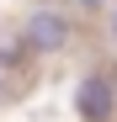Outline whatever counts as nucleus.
<instances>
[{
	"label": "nucleus",
	"mask_w": 117,
	"mask_h": 122,
	"mask_svg": "<svg viewBox=\"0 0 117 122\" xmlns=\"http://www.w3.org/2000/svg\"><path fill=\"white\" fill-rule=\"evenodd\" d=\"M74 112H80L85 122H112L117 96H112V85H106L101 74H85L80 85H74Z\"/></svg>",
	"instance_id": "nucleus-1"
},
{
	"label": "nucleus",
	"mask_w": 117,
	"mask_h": 122,
	"mask_svg": "<svg viewBox=\"0 0 117 122\" xmlns=\"http://www.w3.org/2000/svg\"><path fill=\"white\" fill-rule=\"evenodd\" d=\"M64 37H69V27H64L58 11H32V16H27V43H32V48L53 53V48H64Z\"/></svg>",
	"instance_id": "nucleus-2"
},
{
	"label": "nucleus",
	"mask_w": 117,
	"mask_h": 122,
	"mask_svg": "<svg viewBox=\"0 0 117 122\" xmlns=\"http://www.w3.org/2000/svg\"><path fill=\"white\" fill-rule=\"evenodd\" d=\"M32 43L27 37H16V43H0V64H21V53H27Z\"/></svg>",
	"instance_id": "nucleus-3"
},
{
	"label": "nucleus",
	"mask_w": 117,
	"mask_h": 122,
	"mask_svg": "<svg viewBox=\"0 0 117 122\" xmlns=\"http://www.w3.org/2000/svg\"><path fill=\"white\" fill-rule=\"evenodd\" d=\"M112 37H117V11H112Z\"/></svg>",
	"instance_id": "nucleus-4"
}]
</instances>
